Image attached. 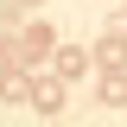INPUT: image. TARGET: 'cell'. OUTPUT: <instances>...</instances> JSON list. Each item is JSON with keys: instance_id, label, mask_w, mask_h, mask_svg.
<instances>
[{"instance_id": "8992f818", "label": "cell", "mask_w": 127, "mask_h": 127, "mask_svg": "<svg viewBox=\"0 0 127 127\" xmlns=\"http://www.w3.org/2000/svg\"><path fill=\"white\" fill-rule=\"evenodd\" d=\"M19 13H26L19 0H0V38H13V26H19Z\"/></svg>"}, {"instance_id": "6da1fadb", "label": "cell", "mask_w": 127, "mask_h": 127, "mask_svg": "<svg viewBox=\"0 0 127 127\" xmlns=\"http://www.w3.org/2000/svg\"><path fill=\"white\" fill-rule=\"evenodd\" d=\"M45 51H57V32H51L45 19H32V26H26V32L13 38V64H38Z\"/></svg>"}, {"instance_id": "9c48e42d", "label": "cell", "mask_w": 127, "mask_h": 127, "mask_svg": "<svg viewBox=\"0 0 127 127\" xmlns=\"http://www.w3.org/2000/svg\"><path fill=\"white\" fill-rule=\"evenodd\" d=\"M19 6H45V0H19Z\"/></svg>"}, {"instance_id": "ba28073f", "label": "cell", "mask_w": 127, "mask_h": 127, "mask_svg": "<svg viewBox=\"0 0 127 127\" xmlns=\"http://www.w3.org/2000/svg\"><path fill=\"white\" fill-rule=\"evenodd\" d=\"M6 64H13V38H0V70H6Z\"/></svg>"}, {"instance_id": "5b68a950", "label": "cell", "mask_w": 127, "mask_h": 127, "mask_svg": "<svg viewBox=\"0 0 127 127\" xmlns=\"http://www.w3.org/2000/svg\"><path fill=\"white\" fill-rule=\"evenodd\" d=\"M0 95H6V102L32 95V83H26V70H19V64H6V70H0Z\"/></svg>"}, {"instance_id": "3957f363", "label": "cell", "mask_w": 127, "mask_h": 127, "mask_svg": "<svg viewBox=\"0 0 127 127\" xmlns=\"http://www.w3.org/2000/svg\"><path fill=\"white\" fill-rule=\"evenodd\" d=\"M95 64H102V76H121L127 70V32H108V38L95 45Z\"/></svg>"}, {"instance_id": "277c9868", "label": "cell", "mask_w": 127, "mask_h": 127, "mask_svg": "<svg viewBox=\"0 0 127 127\" xmlns=\"http://www.w3.org/2000/svg\"><path fill=\"white\" fill-rule=\"evenodd\" d=\"M83 70H89V51L83 45H57V83H76Z\"/></svg>"}, {"instance_id": "52a82bcc", "label": "cell", "mask_w": 127, "mask_h": 127, "mask_svg": "<svg viewBox=\"0 0 127 127\" xmlns=\"http://www.w3.org/2000/svg\"><path fill=\"white\" fill-rule=\"evenodd\" d=\"M102 102H127V76H102Z\"/></svg>"}, {"instance_id": "7a4b0ae2", "label": "cell", "mask_w": 127, "mask_h": 127, "mask_svg": "<svg viewBox=\"0 0 127 127\" xmlns=\"http://www.w3.org/2000/svg\"><path fill=\"white\" fill-rule=\"evenodd\" d=\"M32 108H38V114H64V108H70L64 83L57 76H38V83H32Z\"/></svg>"}]
</instances>
